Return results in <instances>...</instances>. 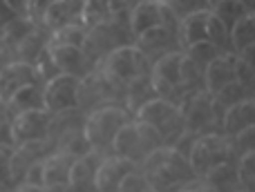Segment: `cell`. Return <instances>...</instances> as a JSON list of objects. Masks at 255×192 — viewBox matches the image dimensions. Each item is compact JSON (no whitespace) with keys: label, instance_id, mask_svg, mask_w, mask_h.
<instances>
[{"label":"cell","instance_id":"40","mask_svg":"<svg viewBox=\"0 0 255 192\" xmlns=\"http://www.w3.org/2000/svg\"><path fill=\"white\" fill-rule=\"evenodd\" d=\"M0 49H2V43H0Z\"/></svg>","mask_w":255,"mask_h":192},{"label":"cell","instance_id":"16","mask_svg":"<svg viewBox=\"0 0 255 192\" xmlns=\"http://www.w3.org/2000/svg\"><path fill=\"white\" fill-rule=\"evenodd\" d=\"M47 54L52 58L54 67L58 70V74H70L83 81V76L88 74V54L81 47H65V45H52L47 43Z\"/></svg>","mask_w":255,"mask_h":192},{"label":"cell","instance_id":"18","mask_svg":"<svg viewBox=\"0 0 255 192\" xmlns=\"http://www.w3.org/2000/svg\"><path fill=\"white\" fill-rule=\"evenodd\" d=\"M229 43L233 45L235 56L251 63V52L255 45V11L249 9L242 18H238L229 27Z\"/></svg>","mask_w":255,"mask_h":192},{"label":"cell","instance_id":"22","mask_svg":"<svg viewBox=\"0 0 255 192\" xmlns=\"http://www.w3.org/2000/svg\"><path fill=\"white\" fill-rule=\"evenodd\" d=\"M36 29H38V25H36L31 18H27V16L13 18L7 27H2V29H0V43H2V49L9 47L13 52V49H16L18 45L27 38V36L34 34Z\"/></svg>","mask_w":255,"mask_h":192},{"label":"cell","instance_id":"6","mask_svg":"<svg viewBox=\"0 0 255 192\" xmlns=\"http://www.w3.org/2000/svg\"><path fill=\"white\" fill-rule=\"evenodd\" d=\"M161 145H163V141L157 130L143 125V123L130 121L115 134L110 148H112V152H115V157H121V159H126V161L134 163V166H141V161H143L150 152L161 148Z\"/></svg>","mask_w":255,"mask_h":192},{"label":"cell","instance_id":"26","mask_svg":"<svg viewBox=\"0 0 255 192\" xmlns=\"http://www.w3.org/2000/svg\"><path fill=\"white\" fill-rule=\"evenodd\" d=\"M47 43L83 49L85 43H88V31H85L79 22H74V25H67V27H63V29H58V31H52L49 38H47Z\"/></svg>","mask_w":255,"mask_h":192},{"label":"cell","instance_id":"36","mask_svg":"<svg viewBox=\"0 0 255 192\" xmlns=\"http://www.w3.org/2000/svg\"><path fill=\"white\" fill-rule=\"evenodd\" d=\"M11 192H40V188H36V186H27V184H20L16 186Z\"/></svg>","mask_w":255,"mask_h":192},{"label":"cell","instance_id":"28","mask_svg":"<svg viewBox=\"0 0 255 192\" xmlns=\"http://www.w3.org/2000/svg\"><path fill=\"white\" fill-rule=\"evenodd\" d=\"M253 161H255V150H249V152H244L238 159V166H235V181L242 186L244 192H253V186H255Z\"/></svg>","mask_w":255,"mask_h":192},{"label":"cell","instance_id":"35","mask_svg":"<svg viewBox=\"0 0 255 192\" xmlns=\"http://www.w3.org/2000/svg\"><path fill=\"white\" fill-rule=\"evenodd\" d=\"M177 192H215L211 188V186L206 184V181H202V179H193L190 184H186V186H181Z\"/></svg>","mask_w":255,"mask_h":192},{"label":"cell","instance_id":"37","mask_svg":"<svg viewBox=\"0 0 255 192\" xmlns=\"http://www.w3.org/2000/svg\"><path fill=\"white\" fill-rule=\"evenodd\" d=\"M7 123H9V114H7V109H4V105H0V127L7 125Z\"/></svg>","mask_w":255,"mask_h":192},{"label":"cell","instance_id":"4","mask_svg":"<svg viewBox=\"0 0 255 192\" xmlns=\"http://www.w3.org/2000/svg\"><path fill=\"white\" fill-rule=\"evenodd\" d=\"M134 121L157 130L163 145H172V139H179L186 132L179 105L166 98H157V96L148 98L134 109Z\"/></svg>","mask_w":255,"mask_h":192},{"label":"cell","instance_id":"20","mask_svg":"<svg viewBox=\"0 0 255 192\" xmlns=\"http://www.w3.org/2000/svg\"><path fill=\"white\" fill-rule=\"evenodd\" d=\"M81 7H83V2H67V0L47 2L40 22H43V27L45 29H49V34H52V31H58V29H63V27H67V25L79 22Z\"/></svg>","mask_w":255,"mask_h":192},{"label":"cell","instance_id":"39","mask_svg":"<svg viewBox=\"0 0 255 192\" xmlns=\"http://www.w3.org/2000/svg\"><path fill=\"white\" fill-rule=\"evenodd\" d=\"M40 192H58V190H45V188H40Z\"/></svg>","mask_w":255,"mask_h":192},{"label":"cell","instance_id":"21","mask_svg":"<svg viewBox=\"0 0 255 192\" xmlns=\"http://www.w3.org/2000/svg\"><path fill=\"white\" fill-rule=\"evenodd\" d=\"M101 152H88L85 157H79L72 161L70 166V175H67V188H83V186H90L94 179V172H97V166L101 163Z\"/></svg>","mask_w":255,"mask_h":192},{"label":"cell","instance_id":"15","mask_svg":"<svg viewBox=\"0 0 255 192\" xmlns=\"http://www.w3.org/2000/svg\"><path fill=\"white\" fill-rule=\"evenodd\" d=\"M132 170H136L134 163L126 161L121 157H103L101 163L97 166V172H94V179H92V186L97 192H119V186L121 181L130 175Z\"/></svg>","mask_w":255,"mask_h":192},{"label":"cell","instance_id":"1","mask_svg":"<svg viewBox=\"0 0 255 192\" xmlns=\"http://www.w3.org/2000/svg\"><path fill=\"white\" fill-rule=\"evenodd\" d=\"M141 175H143L148 190L152 192H177L181 186L195 179L188 168L186 154L170 145H161L141 161Z\"/></svg>","mask_w":255,"mask_h":192},{"label":"cell","instance_id":"31","mask_svg":"<svg viewBox=\"0 0 255 192\" xmlns=\"http://www.w3.org/2000/svg\"><path fill=\"white\" fill-rule=\"evenodd\" d=\"M186 56L190 58V61H195L199 67H206L211 61H215L217 56L222 54V49L217 47V45H213V43H197V45H193V47H188L186 49Z\"/></svg>","mask_w":255,"mask_h":192},{"label":"cell","instance_id":"34","mask_svg":"<svg viewBox=\"0 0 255 192\" xmlns=\"http://www.w3.org/2000/svg\"><path fill=\"white\" fill-rule=\"evenodd\" d=\"M145 190H148V184H145L141 170H132L119 186V192H145Z\"/></svg>","mask_w":255,"mask_h":192},{"label":"cell","instance_id":"25","mask_svg":"<svg viewBox=\"0 0 255 192\" xmlns=\"http://www.w3.org/2000/svg\"><path fill=\"white\" fill-rule=\"evenodd\" d=\"M110 7H108V2H83V7H81V16H79V25L83 27L85 31H92L94 27L99 25H106V22H110Z\"/></svg>","mask_w":255,"mask_h":192},{"label":"cell","instance_id":"11","mask_svg":"<svg viewBox=\"0 0 255 192\" xmlns=\"http://www.w3.org/2000/svg\"><path fill=\"white\" fill-rule=\"evenodd\" d=\"M184 52L175 49V52H163L157 58V63L150 70V90L157 94V98H166V100H177V94L181 92L179 88V63Z\"/></svg>","mask_w":255,"mask_h":192},{"label":"cell","instance_id":"27","mask_svg":"<svg viewBox=\"0 0 255 192\" xmlns=\"http://www.w3.org/2000/svg\"><path fill=\"white\" fill-rule=\"evenodd\" d=\"M45 47H47V38H43V36H40V29H36L34 34L27 36V38L13 49V54H18L16 61L27 63V65H34V61L40 56V52H43Z\"/></svg>","mask_w":255,"mask_h":192},{"label":"cell","instance_id":"24","mask_svg":"<svg viewBox=\"0 0 255 192\" xmlns=\"http://www.w3.org/2000/svg\"><path fill=\"white\" fill-rule=\"evenodd\" d=\"M172 40H175V29L166 25H159L143 31L141 36H136V47L145 54V52H154V49H163Z\"/></svg>","mask_w":255,"mask_h":192},{"label":"cell","instance_id":"13","mask_svg":"<svg viewBox=\"0 0 255 192\" xmlns=\"http://www.w3.org/2000/svg\"><path fill=\"white\" fill-rule=\"evenodd\" d=\"M184 103L179 105L181 118H184L186 130H202L204 125H211V123H217L215 112H213V96L202 92V90H195L190 92L186 98H181Z\"/></svg>","mask_w":255,"mask_h":192},{"label":"cell","instance_id":"9","mask_svg":"<svg viewBox=\"0 0 255 192\" xmlns=\"http://www.w3.org/2000/svg\"><path fill=\"white\" fill-rule=\"evenodd\" d=\"M177 18L175 9L170 7V2H157V0H143V2H136L130 7L128 11V27H130V34L141 36L143 31L152 29V27L166 25L177 29Z\"/></svg>","mask_w":255,"mask_h":192},{"label":"cell","instance_id":"23","mask_svg":"<svg viewBox=\"0 0 255 192\" xmlns=\"http://www.w3.org/2000/svg\"><path fill=\"white\" fill-rule=\"evenodd\" d=\"M4 109H11L13 114L20 112H29V109H43V90L40 85H27L20 92H16L11 96Z\"/></svg>","mask_w":255,"mask_h":192},{"label":"cell","instance_id":"38","mask_svg":"<svg viewBox=\"0 0 255 192\" xmlns=\"http://www.w3.org/2000/svg\"><path fill=\"white\" fill-rule=\"evenodd\" d=\"M7 49H0V70H2L4 65H7Z\"/></svg>","mask_w":255,"mask_h":192},{"label":"cell","instance_id":"3","mask_svg":"<svg viewBox=\"0 0 255 192\" xmlns=\"http://www.w3.org/2000/svg\"><path fill=\"white\" fill-rule=\"evenodd\" d=\"M233 154L235 152L226 136L202 134L193 139V145L186 152V161H188V168L195 179H204L208 172L233 163Z\"/></svg>","mask_w":255,"mask_h":192},{"label":"cell","instance_id":"17","mask_svg":"<svg viewBox=\"0 0 255 192\" xmlns=\"http://www.w3.org/2000/svg\"><path fill=\"white\" fill-rule=\"evenodd\" d=\"M74 159L70 157V154L61 152V150H56V152L47 154V157L43 159V163H40V177H43V181H40V188L45 190H70L67 188V175H70V166Z\"/></svg>","mask_w":255,"mask_h":192},{"label":"cell","instance_id":"8","mask_svg":"<svg viewBox=\"0 0 255 192\" xmlns=\"http://www.w3.org/2000/svg\"><path fill=\"white\" fill-rule=\"evenodd\" d=\"M130 121L132 118L128 109L117 107V105H101L85 121L83 139L88 141V145L94 152H101V150L110 148L115 134Z\"/></svg>","mask_w":255,"mask_h":192},{"label":"cell","instance_id":"32","mask_svg":"<svg viewBox=\"0 0 255 192\" xmlns=\"http://www.w3.org/2000/svg\"><path fill=\"white\" fill-rule=\"evenodd\" d=\"M27 16V2H11V0H0V29L7 27L13 18Z\"/></svg>","mask_w":255,"mask_h":192},{"label":"cell","instance_id":"5","mask_svg":"<svg viewBox=\"0 0 255 192\" xmlns=\"http://www.w3.org/2000/svg\"><path fill=\"white\" fill-rule=\"evenodd\" d=\"M101 74L110 85H130L148 76V58L136 45H117L103 58Z\"/></svg>","mask_w":255,"mask_h":192},{"label":"cell","instance_id":"7","mask_svg":"<svg viewBox=\"0 0 255 192\" xmlns=\"http://www.w3.org/2000/svg\"><path fill=\"white\" fill-rule=\"evenodd\" d=\"M253 83V65L247 61H242L240 56H235L233 52H222L215 61H211L202 72V83L204 92L215 96L217 92L226 88L231 83Z\"/></svg>","mask_w":255,"mask_h":192},{"label":"cell","instance_id":"2","mask_svg":"<svg viewBox=\"0 0 255 192\" xmlns=\"http://www.w3.org/2000/svg\"><path fill=\"white\" fill-rule=\"evenodd\" d=\"M175 40L181 47L179 52H186L197 43H213L222 49L229 43V29L208 7H199L181 16L175 29Z\"/></svg>","mask_w":255,"mask_h":192},{"label":"cell","instance_id":"30","mask_svg":"<svg viewBox=\"0 0 255 192\" xmlns=\"http://www.w3.org/2000/svg\"><path fill=\"white\" fill-rule=\"evenodd\" d=\"M197 83H202V67L184 54L179 63V88L186 92V90H193Z\"/></svg>","mask_w":255,"mask_h":192},{"label":"cell","instance_id":"19","mask_svg":"<svg viewBox=\"0 0 255 192\" xmlns=\"http://www.w3.org/2000/svg\"><path fill=\"white\" fill-rule=\"evenodd\" d=\"M253 118H255V98L249 96V98L231 105V107L222 114V121H220L222 123V136L231 139V136L253 127Z\"/></svg>","mask_w":255,"mask_h":192},{"label":"cell","instance_id":"14","mask_svg":"<svg viewBox=\"0 0 255 192\" xmlns=\"http://www.w3.org/2000/svg\"><path fill=\"white\" fill-rule=\"evenodd\" d=\"M27 85H40V79L36 76L34 65H27L20 61H9L0 70V105H7L11 96L20 92Z\"/></svg>","mask_w":255,"mask_h":192},{"label":"cell","instance_id":"10","mask_svg":"<svg viewBox=\"0 0 255 192\" xmlns=\"http://www.w3.org/2000/svg\"><path fill=\"white\" fill-rule=\"evenodd\" d=\"M83 81L70 74H56L43 88V109L47 114H65L79 107Z\"/></svg>","mask_w":255,"mask_h":192},{"label":"cell","instance_id":"42","mask_svg":"<svg viewBox=\"0 0 255 192\" xmlns=\"http://www.w3.org/2000/svg\"><path fill=\"white\" fill-rule=\"evenodd\" d=\"M242 192H244V190H242Z\"/></svg>","mask_w":255,"mask_h":192},{"label":"cell","instance_id":"29","mask_svg":"<svg viewBox=\"0 0 255 192\" xmlns=\"http://www.w3.org/2000/svg\"><path fill=\"white\" fill-rule=\"evenodd\" d=\"M208 9H211V11L215 13L222 22H224L226 29H229L238 18H242L244 13L249 11V7L244 2H215V4H211Z\"/></svg>","mask_w":255,"mask_h":192},{"label":"cell","instance_id":"12","mask_svg":"<svg viewBox=\"0 0 255 192\" xmlns=\"http://www.w3.org/2000/svg\"><path fill=\"white\" fill-rule=\"evenodd\" d=\"M9 130H11L13 145L22 143H34V141L49 139V130H52V114L45 109H29V112H20L9 116Z\"/></svg>","mask_w":255,"mask_h":192},{"label":"cell","instance_id":"41","mask_svg":"<svg viewBox=\"0 0 255 192\" xmlns=\"http://www.w3.org/2000/svg\"><path fill=\"white\" fill-rule=\"evenodd\" d=\"M145 192H152V190H145Z\"/></svg>","mask_w":255,"mask_h":192},{"label":"cell","instance_id":"33","mask_svg":"<svg viewBox=\"0 0 255 192\" xmlns=\"http://www.w3.org/2000/svg\"><path fill=\"white\" fill-rule=\"evenodd\" d=\"M13 145L0 143V188L4 184H11L9 175H11V159H13Z\"/></svg>","mask_w":255,"mask_h":192}]
</instances>
